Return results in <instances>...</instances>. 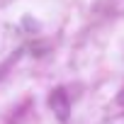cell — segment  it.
<instances>
[{
	"mask_svg": "<svg viewBox=\"0 0 124 124\" xmlns=\"http://www.w3.org/2000/svg\"><path fill=\"white\" fill-rule=\"evenodd\" d=\"M49 105H51V109L56 112V117H58L61 122H66V119H68L71 102H68V95H66V90H63V88H56V90L49 95Z\"/></svg>",
	"mask_w": 124,
	"mask_h": 124,
	"instance_id": "obj_1",
	"label": "cell"
}]
</instances>
